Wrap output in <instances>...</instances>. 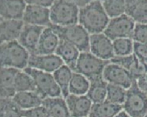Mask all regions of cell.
I'll return each mask as SVG.
<instances>
[{"label":"cell","mask_w":147,"mask_h":117,"mask_svg":"<svg viewBox=\"0 0 147 117\" xmlns=\"http://www.w3.org/2000/svg\"><path fill=\"white\" fill-rule=\"evenodd\" d=\"M103 78L108 83L119 86L126 90L131 86L135 80L124 68L113 63H109L105 67Z\"/></svg>","instance_id":"obj_9"},{"label":"cell","mask_w":147,"mask_h":117,"mask_svg":"<svg viewBox=\"0 0 147 117\" xmlns=\"http://www.w3.org/2000/svg\"><path fill=\"white\" fill-rule=\"evenodd\" d=\"M132 40L147 45V24L136 23Z\"/></svg>","instance_id":"obj_33"},{"label":"cell","mask_w":147,"mask_h":117,"mask_svg":"<svg viewBox=\"0 0 147 117\" xmlns=\"http://www.w3.org/2000/svg\"><path fill=\"white\" fill-rule=\"evenodd\" d=\"M59 41L58 35L50 27H45L40 37L35 54L51 55L55 54Z\"/></svg>","instance_id":"obj_18"},{"label":"cell","mask_w":147,"mask_h":117,"mask_svg":"<svg viewBox=\"0 0 147 117\" xmlns=\"http://www.w3.org/2000/svg\"><path fill=\"white\" fill-rule=\"evenodd\" d=\"M3 21V19L1 17V16H0V23H1Z\"/></svg>","instance_id":"obj_41"},{"label":"cell","mask_w":147,"mask_h":117,"mask_svg":"<svg viewBox=\"0 0 147 117\" xmlns=\"http://www.w3.org/2000/svg\"><path fill=\"white\" fill-rule=\"evenodd\" d=\"M101 2L105 12L109 19L118 17L125 14V1L107 0Z\"/></svg>","instance_id":"obj_28"},{"label":"cell","mask_w":147,"mask_h":117,"mask_svg":"<svg viewBox=\"0 0 147 117\" xmlns=\"http://www.w3.org/2000/svg\"><path fill=\"white\" fill-rule=\"evenodd\" d=\"M126 91L127 90L119 86L108 83L106 100L111 103L122 106L125 99Z\"/></svg>","instance_id":"obj_32"},{"label":"cell","mask_w":147,"mask_h":117,"mask_svg":"<svg viewBox=\"0 0 147 117\" xmlns=\"http://www.w3.org/2000/svg\"><path fill=\"white\" fill-rule=\"evenodd\" d=\"M30 54L18 40L0 45V67L23 70L28 66Z\"/></svg>","instance_id":"obj_2"},{"label":"cell","mask_w":147,"mask_h":117,"mask_svg":"<svg viewBox=\"0 0 147 117\" xmlns=\"http://www.w3.org/2000/svg\"><path fill=\"white\" fill-rule=\"evenodd\" d=\"M19 71L16 68L0 67V98L12 99L14 96L15 78Z\"/></svg>","instance_id":"obj_17"},{"label":"cell","mask_w":147,"mask_h":117,"mask_svg":"<svg viewBox=\"0 0 147 117\" xmlns=\"http://www.w3.org/2000/svg\"><path fill=\"white\" fill-rule=\"evenodd\" d=\"M23 71L33 79L36 88L35 92L43 99L62 96L60 88L55 82L52 74L28 67L24 68Z\"/></svg>","instance_id":"obj_7"},{"label":"cell","mask_w":147,"mask_h":117,"mask_svg":"<svg viewBox=\"0 0 147 117\" xmlns=\"http://www.w3.org/2000/svg\"><path fill=\"white\" fill-rule=\"evenodd\" d=\"M79 8L83 7L87 5L91 1H73Z\"/></svg>","instance_id":"obj_38"},{"label":"cell","mask_w":147,"mask_h":117,"mask_svg":"<svg viewBox=\"0 0 147 117\" xmlns=\"http://www.w3.org/2000/svg\"><path fill=\"white\" fill-rule=\"evenodd\" d=\"M42 106L46 108L50 117H71L66 100L62 96L45 99Z\"/></svg>","instance_id":"obj_22"},{"label":"cell","mask_w":147,"mask_h":117,"mask_svg":"<svg viewBox=\"0 0 147 117\" xmlns=\"http://www.w3.org/2000/svg\"><path fill=\"white\" fill-rule=\"evenodd\" d=\"M80 52L77 48L68 42L60 40L55 54L63 60L64 64L74 72Z\"/></svg>","instance_id":"obj_21"},{"label":"cell","mask_w":147,"mask_h":117,"mask_svg":"<svg viewBox=\"0 0 147 117\" xmlns=\"http://www.w3.org/2000/svg\"><path fill=\"white\" fill-rule=\"evenodd\" d=\"M114 117H130L126 113L122 110V111H121L119 114H117L116 115L114 116Z\"/></svg>","instance_id":"obj_39"},{"label":"cell","mask_w":147,"mask_h":117,"mask_svg":"<svg viewBox=\"0 0 147 117\" xmlns=\"http://www.w3.org/2000/svg\"><path fill=\"white\" fill-rule=\"evenodd\" d=\"M27 4L22 0H1L0 16L3 20L22 21Z\"/></svg>","instance_id":"obj_16"},{"label":"cell","mask_w":147,"mask_h":117,"mask_svg":"<svg viewBox=\"0 0 147 117\" xmlns=\"http://www.w3.org/2000/svg\"><path fill=\"white\" fill-rule=\"evenodd\" d=\"M87 117H88V116H87Z\"/></svg>","instance_id":"obj_43"},{"label":"cell","mask_w":147,"mask_h":117,"mask_svg":"<svg viewBox=\"0 0 147 117\" xmlns=\"http://www.w3.org/2000/svg\"><path fill=\"white\" fill-rule=\"evenodd\" d=\"M122 110V105L114 104L105 100L103 102L92 104L88 117H114Z\"/></svg>","instance_id":"obj_24"},{"label":"cell","mask_w":147,"mask_h":117,"mask_svg":"<svg viewBox=\"0 0 147 117\" xmlns=\"http://www.w3.org/2000/svg\"><path fill=\"white\" fill-rule=\"evenodd\" d=\"M72 73L73 71L71 68L64 64L52 74L55 82L60 88L62 97L64 99L69 95V86Z\"/></svg>","instance_id":"obj_25"},{"label":"cell","mask_w":147,"mask_h":117,"mask_svg":"<svg viewBox=\"0 0 147 117\" xmlns=\"http://www.w3.org/2000/svg\"><path fill=\"white\" fill-rule=\"evenodd\" d=\"M133 54L143 63L147 64V45L134 41Z\"/></svg>","instance_id":"obj_35"},{"label":"cell","mask_w":147,"mask_h":117,"mask_svg":"<svg viewBox=\"0 0 147 117\" xmlns=\"http://www.w3.org/2000/svg\"><path fill=\"white\" fill-rule=\"evenodd\" d=\"M79 11L73 1H54L50 8L51 23L61 27L76 25L79 23Z\"/></svg>","instance_id":"obj_4"},{"label":"cell","mask_w":147,"mask_h":117,"mask_svg":"<svg viewBox=\"0 0 147 117\" xmlns=\"http://www.w3.org/2000/svg\"><path fill=\"white\" fill-rule=\"evenodd\" d=\"M65 100L71 117L88 116L93 103L86 95L69 94Z\"/></svg>","instance_id":"obj_15"},{"label":"cell","mask_w":147,"mask_h":117,"mask_svg":"<svg viewBox=\"0 0 147 117\" xmlns=\"http://www.w3.org/2000/svg\"><path fill=\"white\" fill-rule=\"evenodd\" d=\"M15 89L16 92L36 91L33 79L23 70H19L16 76Z\"/></svg>","instance_id":"obj_29"},{"label":"cell","mask_w":147,"mask_h":117,"mask_svg":"<svg viewBox=\"0 0 147 117\" xmlns=\"http://www.w3.org/2000/svg\"><path fill=\"white\" fill-rule=\"evenodd\" d=\"M90 83V85L86 96L93 104L104 102L107 99L108 83L103 78Z\"/></svg>","instance_id":"obj_26"},{"label":"cell","mask_w":147,"mask_h":117,"mask_svg":"<svg viewBox=\"0 0 147 117\" xmlns=\"http://www.w3.org/2000/svg\"><path fill=\"white\" fill-rule=\"evenodd\" d=\"M21 112L22 117H50L46 108L43 106L28 110H22Z\"/></svg>","instance_id":"obj_34"},{"label":"cell","mask_w":147,"mask_h":117,"mask_svg":"<svg viewBox=\"0 0 147 117\" xmlns=\"http://www.w3.org/2000/svg\"><path fill=\"white\" fill-rule=\"evenodd\" d=\"M144 80L145 81V82L147 83V74H146V75L145 76V77H144Z\"/></svg>","instance_id":"obj_40"},{"label":"cell","mask_w":147,"mask_h":117,"mask_svg":"<svg viewBox=\"0 0 147 117\" xmlns=\"http://www.w3.org/2000/svg\"><path fill=\"white\" fill-rule=\"evenodd\" d=\"M122 109L130 117H145L147 115V94L138 87L137 80L126 91Z\"/></svg>","instance_id":"obj_6"},{"label":"cell","mask_w":147,"mask_h":117,"mask_svg":"<svg viewBox=\"0 0 147 117\" xmlns=\"http://www.w3.org/2000/svg\"><path fill=\"white\" fill-rule=\"evenodd\" d=\"M27 5H32L40 7L50 8L54 1H49V0H30V1H26Z\"/></svg>","instance_id":"obj_36"},{"label":"cell","mask_w":147,"mask_h":117,"mask_svg":"<svg viewBox=\"0 0 147 117\" xmlns=\"http://www.w3.org/2000/svg\"><path fill=\"white\" fill-rule=\"evenodd\" d=\"M137 82L138 87H139L143 91H144L147 94V83L144 80V78L138 80Z\"/></svg>","instance_id":"obj_37"},{"label":"cell","mask_w":147,"mask_h":117,"mask_svg":"<svg viewBox=\"0 0 147 117\" xmlns=\"http://www.w3.org/2000/svg\"><path fill=\"white\" fill-rule=\"evenodd\" d=\"M45 28L24 23L18 41L30 54H35Z\"/></svg>","instance_id":"obj_13"},{"label":"cell","mask_w":147,"mask_h":117,"mask_svg":"<svg viewBox=\"0 0 147 117\" xmlns=\"http://www.w3.org/2000/svg\"><path fill=\"white\" fill-rule=\"evenodd\" d=\"M109 21L100 1H91L79 8V24L90 35L103 33Z\"/></svg>","instance_id":"obj_1"},{"label":"cell","mask_w":147,"mask_h":117,"mask_svg":"<svg viewBox=\"0 0 147 117\" xmlns=\"http://www.w3.org/2000/svg\"><path fill=\"white\" fill-rule=\"evenodd\" d=\"M90 85V83L84 75L73 72L69 86V94L75 96L86 95Z\"/></svg>","instance_id":"obj_27"},{"label":"cell","mask_w":147,"mask_h":117,"mask_svg":"<svg viewBox=\"0 0 147 117\" xmlns=\"http://www.w3.org/2000/svg\"><path fill=\"white\" fill-rule=\"evenodd\" d=\"M90 52L104 60L109 61L115 57L113 41L103 33L90 35Z\"/></svg>","instance_id":"obj_10"},{"label":"cell","mask_w":147,"mask_h":117,"mask_svg":"<svg viewBox=\"0 0 147 117\" xmlns=\"http://www.w3.org/2000/svg\"><path fill=\"white\" fill-rule=\"evenodd\" d=\"M21 112L12 99L0 98V117H22Z\"/></svg>","instance_id":"obj_31"},{"label":"cell","mask_w":147,"mask_h":117,"mask_svg":"<svg viewBox=\"0 0 147 117\" xmlns=\"http://www.w3.org/2000/svg\"><path fill=\"white\" fill-rule=\"evenodd\" d=\"M109 62L124 68L135 80L144 78L147 74V64L142 62L134 54L125 57L115 56Z\"/></svg>","instance_id":"obj_12"},{"label":"cell","mask_w":147,"mask_h":117,"mask_svg":"<svg viewBox=\"0 0 147 117\" xmlns=\"http://www.w3.org/2000/svg\"><path fill=\"white\" fill-rule=\"evenodd\" d=\"M50 27L58 35L59 40L76 46L80 52H90V35L80 24L61 27L50 24Z\"/></svg>","instance_id":"obj_3"},{"label":"cell","mask_w":147,"mask_h":117,"mask_svg":"<svg viewBox=\"0 0 147 117\" xmlns=\"http://www.w3.org/2000/svg\"><path fill=\"white\" fill-rule=\"evenodd\" d=\"M24 25L22 21L3 20L0 23V45L18 40Z\"/></svg>","instance_id":"obj_19"},{"label":"cell","mask_w":147,"mask_h":117,"mask_svg":"<svg viewBox=\"0 0 147 117\" xmlns=\"http://www.w3.org/2000/svg\"><path fill=\"white\" fill-rule=\"evenodd\" d=\"M145 117H147V115H146V116H145Z\"/></svg>","instance_id":"obj_42"},{"label":"cell","mask_w":147,"mask_h":117,"mask_svg":"<svg viewBox=\"0 0 147 117\" xmlns=\"http://www.w3.org/2000/svg\"><path fill=\"white\" fill-rule=\"evenodd\" d=\"M109 60L98 58L90 52H80L74 72L84 75L90 82L103 78L105 67Z\"/></svg>","instance_id":"obj_5"},{"label":"cell","mask_w":147,"mask_h":117,"mask_svg":"<svg viewBox=\"0 0 147 117\" xmlns=\"http://www.w3.org/2000/svg\"><path fill=\"white\" fill-rule=\"evenodd\" d=\"M113 46L116 57H125L133 54L134 41L130 38H119L114 40Z\"/></svg>","instance_id":"obj_30"},{"label":"cell","mask_w":147,"mask_h":117,"mask_svg":"<svg viewBox=\"0 0 147 117\" xmlns=\"http://www.w3.org/2000/svg\"><path fill=\"white\" fill-rule=\"evenodd\" d=\"M63 65L64 63L63 60L55 54L51 55L30 54L27 67L53 74Z\"/></svg>","instance_id":"obj_11"},{"label":"cell","mask_w":147,"mask_h":117,"mask_svg":"<svg viewBox=\"0 0 147 117\" xmlns=\"http://www.w3.org/2000/svg\"><path fill=\"white\" fill-rule=\"evenodd\" d=\"M125 14L138 24H147L146 0L125 1Z\"/></svg>","instance_id":"obj_20"},{"label":"cell","mask_w":147,"mask_h":117,"mask_svg":"<svg viewBox=\"0 0 147 117\" xmlns=\"http://www.w3.org/2000/svg\"><path fill=\"white\" fill-rule=\"evenodd\" d=\"M12 99L21 110H28L42 106L43 100L35 91L16 92Z\"/></svg>","instance_id":"obj_23"},{"label":"cell","mask_w":147,"mask_h":117,"mask_svg":"<svg viewBox=\"0 0 147 117\" xmlns=\"http://www.w3.org/2000/svg\"><path fill=\"white\" fill-rule=\"evenodd\" d=\"M136 23L125 14L119 17L109 19L103 33L111 41L119 38L132 39Z\"/></svg>","instance_id":"obj_8"},{"label":"cell","mask_w":147,"mask_h":117,"mask_svg":"<svg viewBox=\"0 0 147 117\" xmlns=\"http://www.w3.org/2000/svg\"><path fill=\"white\" fill-rule=\"evenodd\" d=\"M22 21L26 24L47 27L51 24L50 8L27 5Z\"/></svg>","instance_id":"obj_14"}]
</instances>
